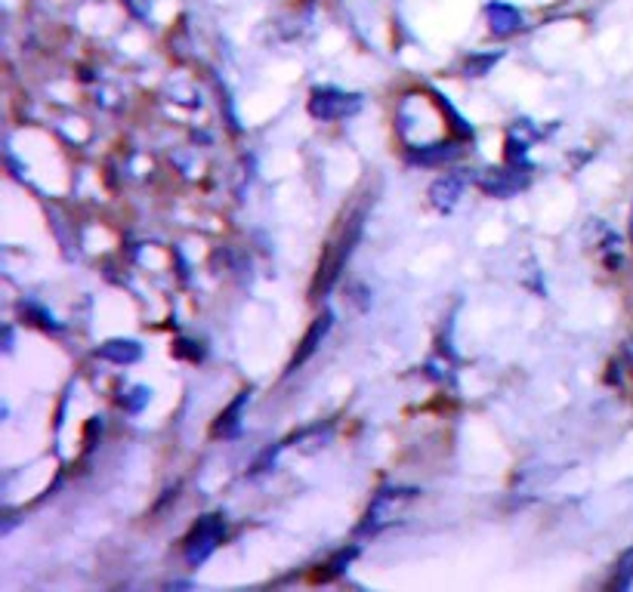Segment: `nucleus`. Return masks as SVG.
I'll use <instances>...</instances> for the list:
<instances>
[{"label":"nucleus","mask_w":633,"mask_h":592,"mask_svg":"<svg viewBox=\"0 0 633 592\" xmlns=\"http://www.w3.org/2000/svg\"><path fill=\"white\" fill-rule=\"evenodd\" d=\"M362 238V216H353V219H346L343 222V229L337 232V238L328 244L325 256H322V263H319V275H315L312 281V296H322L331 290V284L337 281V275L343 272L346 266V259L353 256V247L359 244Z\"/></svg>","instance_id":"nucleus-1"},{"label":"nucleus","mask_w":633,"mask_h":592,"mask_svg":"<svg viewBox=\"0 0 633 592\" xmlns=\"http://www.w3.org/2000/svg\"><path fill=\"white\" fill-rule=\"evenodd\" d=\"M226 537V522H223V515H204L201 522L192 528V534L186 537V562L195 568L201 562L210 559V552H214Z\"/></svg>","instance_id":"nucleus-2"},{"label":"nucleus","mask_w":633,"mask_h":592,"mask_svg":"<svg viewBox=\"0 0 633 592\" xmlns=\"http://www.w3.org/2000/svg\"><path fill=\"white\" fill-rule=\"evenodd\" d=\"M359 105H362V96H356V93L322 87V90H312V96H309V115L319 121H343L349 115H356Z\"/></svg>","instance_id":"nucleus-3"},{"label":"nucleus","mask_w":633,"mask_h":592,"mask_svg":"<svg viewBox=\"0 0 633 592\" xmlns=\"http://www.w3.org/2000/svg\"><path fill=\"white\" fill-rule=\"evenodd\" d=\"M417 497V491H411V488H396V491H380L377 497H374V503H371V509H368V515H365V522H362V534H377L383 525H390V522H396V515H399V509L408 503V500H414Z\"/></svg>","instance_id":"nucleus-4"},{"label":"nucleus","mask_w":633,"mask_h":592,"mask_svg":"<svg viewBox=\"0 0 633 592\" xmlns=\"http://www.w3.org/2000/svg\"><path fill=\"white\" fill-rule=\"evenodd\" d=\"M331 312H325V315H319L312 321V327L306 330V337H303V343H300V349H297V355H294V361H291V370H297L315 349L322 346V340L328 337V330H331Z\"/></svg>","instance_id":"nucleus-5"},{"label":"nucleus","mask_w":633,"mask_h":592,"mask_svg":"<svg viewBox=\"0 0 633 592\" xmlns=\"http://www.w3.org/2000/svg\"><path fill=\"white\" fill-rule=\"evenodd\" d=\"M525 185V176H519V167L513 170H498V173H491L482 179V189L488 195H495V198H510L513 192H519Z\"/></svg>","instance_id":"nucleus-6"},{"label":"nucleus","mask_w":633,"mask_h":592,"mask_svg":"<svg viewBox=\"0 0 633 592\" xmlns=\"http://www.w3.org/2000/svg\"><path fill=\"white\" fill-rule=\"evenodd\" d=\"M485 13H488L491 31H495L498 37H507V34L522 28V13L516 7H510V4H491Z\"/></svg>","instance_id":"nucleus-7"},{"label":"nucleus","mask_w":633,"mask_h":592,"mask_svg":"<svg viewBox=\"0 0 633 592\" xmlns=\"http://www.w3.org/2000/svg\"><path fill=\"white\" fill-rule=\"evenodd\" d=\"M461 192H464V182H461V179H457V176H442V179L433 182L430 201H433V207H439V210H451V207L457 204V198H461Z\"/></svg>","instance_id":"nucleus-8"},{"label":"nucleus","mask_w":633,"mask_h":592,"mask_svg":"<svg viewBox=\"0 0 633 592\" xmlns=\"http://www.w3.org/2000/svg\"><path fill=\"white\" fill-rule=\"evenodd\" d=\"M244 404H248V392H241L226 411L217 417V423H214V438H229V435H235L238 429H241V411H244Z\"/></svg>","instance_id":"nucleus-9"},{"label":"nucleus","mask_w":633,"mask_h":592,"mask_svg":"<svg viewBox=\"0 0 633 592\" xmlns=\"http://www.w3.org/2000/svg\"><path fill=\"white\" fill-rule=\"evenodd\" d=\"M99 355L109 358V361H118V364H130V361L139 358V346L133 340H112L99 349Z\"/></svg>","instance_id":"nucleus-10"},{"label":"nucleus","mask_w":633,"mask_h":592,"mask_svg":"<svg viewBox=\"0 0 633 592\" xmlns=\"http://www.w3.org/2000/svg\"><path fill=\"white\" fill-rule=\"evenodd\" d=\"M630 583H633V546L621 555V562L615 565V580H612V586L627 589Z\"/></svg>","instance_id":"nucleus-11"},{"label":"nucleus","mask_w":633,"mask_h":592,"mask_svg":"<svg viewBox=\"0 0 633 592\" xmlns=\"http://www.w3.org/2000/svg\"><path fill=\"white\" fill-rule=\"evenodd\" d=\"M498 62V56H479V59H470L467 62V74H473V78H479V74H485L491 65Z\"/></svg>","instance_id":"nucleus-12"},{"label":"nucleus","mask_w":633,"mask_h":592,"mask_svg":"<svg viewBox=\"0 0 633 592\" xmlns=\"http://www.w3.org/2000/svg\"><path fill=\"white\" fill-rule=\"evenodd\" d=\"M630 238H633V219H630Z\"/></svg>","instance_id":"nucleus-13"}]
</instances>
